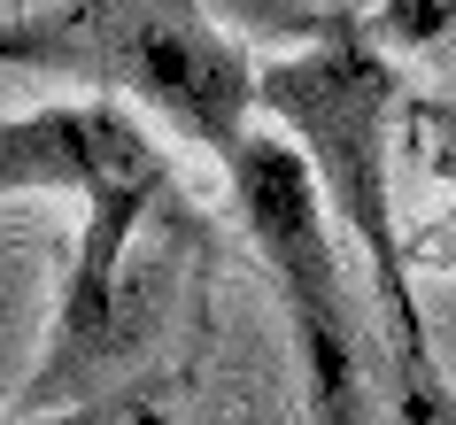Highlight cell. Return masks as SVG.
Returning <instances> with one entry per match:
<instances>
[{
  "label": "cell",
  "mask_w": 456,
  "mask_h": 425,
  "mask_svg": "<svg viewBox=\"0 0 456 425\" xmlns=\"http://www.w3.org/2000/svg\"><path fill=\"white\" fill-rule=\"evenodd\" d=\"M395 101H403V70H395L387 39L371 24H356V16H340L302 54L256 62V109L302 147L325 209L371 256L387 325H395V410L403 418H433L449 402L433 387V340H426V317L410 302V271H403V225H395V178H387Z\"/></svg>",
  "instance_id": "cell-1"
},
{
  "label": "cell",
  "mask_w": 456,
  "mask_h": 425,
  "mask_svg": "<svg viewBox=\"0 0 456 425\" xmlns=\"http://www.w3.org/2000/svg\"><path fill=\"white\" fill-rule=\"evenodd\" d=\"M0 70L117 94L216 163L256 109V54L209 16V0H54L0 24Z\"/></svg>",
  "instance_id": "cell-2"
},
{
  "label": "cell",
  "mask_w": 456,
  "mask_h": 425,
  "mask_svg": "<svg viewBox=\"0 0 456 425\" xmlns=\"http://www.w3.org/2000/svg\"><path fill=\"white\" fill-rule=\"evenodd\" d=\"M209 256V225L193 217L178 178H140L86 201V233L70 248L54 332L31 364L16 410H62L94 402L124 372H140L147 348L163 340L170 309L186 302V271Z\"/></svg>",
  "instance_id": "cell-3"
},
{
  "label": "cell",
  "mask_w": 456,
  "mask_h": 425,
  "mask_svg": "<svg viewBox=\"0 0 456 425\" xmlns=\"http://www.w3.org/2000/svg\"><path fill=\"white\" fill-rule=\"evenodd\" d=\"M224 186L240 209L248 248L264 256L279 302L294 325V356L310 379V410L333 425L371 418V364H363V309L348 302L340 279V248H333V209L317 193L310 163L287 132H256L248 124L232 155H224Z\"/></svg>",
  "instance_id": "cell-4"
},
{
  "label": "cell",
  "mask_w": 456,
  "mask_h": 425,
  "mask_svg": "<svg viewBox=\"0 0 456 425\" xmlns=\"http://www.w3.org/2000/svg\"><path fill=\"white\" fill-rule=\"evenodd\" d=\"M140 178H178V170L140 117H124L117 94L0 117V193H70L86 209Z\"/></svg>",
  "instance_id": "cell-5"
},
{
  "label": "cell",
  "mask_w": 456,
  "mask_h": 425,
  "mask_svg": "<svg viewBox=\"0 0 456 425\" xmlns=\"http://www.w3.org/2000/svg\"><path fill=\"white\" fill-rule=\"evenodd\" d=\"M449 24H456V0H387L379 8V39H395V47H433Z\"/></svg>",
  "instance_id": "cell-6"
}]
</instances>
